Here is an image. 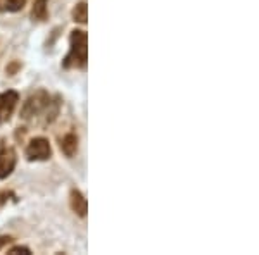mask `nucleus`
Returning a JSON list of instances; mask_svg holds the SVG:
<instances>
[{"label": "nucleus", "instance_id": "1", "mask_svg": "<svg viewBox=\"0 0 259 255\" xmlns=\"http://www.w3.org/2000/svg\"><path fill=\"white\" fill-rule=\"evenodd\" d=\"M59 114V100L52 98L45 90H38L36 93L30 95L26 102L21 109V118L28 123H38L41 119V124H50Z\"/></svg>", "mask_w": 259, "mask_h": 255}, {"label": "nucleus", "instance_id": "2", "mask_svg": "<svg viewBox=\"0 0 259 255\" xmlns=\"http://www.w3.org/2000/svg\"><path fill=\"white\" fill-rule=\"evenodd\" d=\"M89 61V35L83 30L71 31L69 36V54L62 61L66 69H83Z\"/></svg>", "mask_w": 259, "mask_h": 255}, {"label": "nucleus", "instance_id": "3", "mask_svg": "<svg viewBox=\"0 0 259 255\" xmlns=\"http://www.w3.org/2000/svg\"><path fill=\"white\" fill-rule=\"evenodd\" d=\"M52 156V148L47 138H33L26 147L28 161H47Z\"/></svg>", "mask_w": 259, "mask_h": 255}, {"label": "nucleus", "instance_id": "4", "mask_svg": "<svg viewBox=\"0 0 259 255\" xmlns=\"http://www.w3.org/2000/svg\"><path fill=\"white\" fill-rule=\"evenodd\" d=\"M18 102H19V95L14 90H7L4 93H0V126L11 119Z\"/></svg>", "mask_w": 259, "mask_h": 255}, {"label": "nucleus", "instance_id": "5", "mask_svg": "<svg viewBox=\"0 0 259 255\" xmlns=\"http://www.w3.org/2000/svg\"><path fill=\"white\" fill-rule=\"evenodd\" d=\"M16 162H18V156H16L14 148H0V179H6L7 176H11V173L16 167Z\"/></svg>", "mask_w": 259, "mask_h": 255}, {"label": "nucleus", "instance_id": "6", "mask_svg": "<svg viewBox=\"0 0 259 255\" xmlns=\"http://www.w3.org/2000/svg\"><path fill=\"white\" fill-rule=\"evenodd\" d=\"M69 203H71V209H73L74 214H78L80 217H85L87 212H89V202H87L85 195H83L80 190H76V188L71 190Z\"/></svg>", "mask_w": 259, "mask_h": 255}, {"label": "nucleus", "instance_id": "7", "mask_svg": "<svg viewBox=\"0 0 259 255\" xmlns=\"http://www.w3.org/2000/svg\"><path fill=\"white\" fill-rule=\"evenodd\" d=\"M61 150L66 157H73L78 152V136L74 133H66L61 138Z\"/></svg>", "mask_w": 259, "mask_h": 255}, {"label": "nucleus", "instance_id": "8", "mask_svg": "<svg viewBox=\"0 0 259 255\" xmlns=\"http://www.w3.org/2000/svg\"><path fill=\"white\" fill-rule=\"evenodd\" d=\"M49 0H35L31 9V18L35 21H45L49 18Z\"/></svg>", "mask_w": 259, "mask_h": 255}, {"label": "nucleus", "instance_id": "9", "mask_svg": "<svg viewBox=\"0 0 259 255\" xmlns=\"http://www.w3.org/2000/svg\"><path fill=\"white\" fill-rule=\"evenodd\" d=\"M26 6V0H0V12H18Z\"/></svg>", "mask_w": 259, "mask_h": 255}, {"label": "nucleus", "instance_id": "10", "mask_svg": "<svg viewBox=\"0 0 259 255\" xmlns=\"http://www.w3.org/2000/svg\"><path fill=\"white\" fill-rule=\"evenodd\" d=\"M73 19L80 24H85L87 19H89V6L87 2H80L76 7L73 9Z\"/></svg>", "mask_w": 259, "mask_h": 255}, {"label": "nucleus", "instance_id": "11", "mask_svg": "<svg viewBox=\"0 0 259 255\" xmlns=\"http://www.w3.org/2000/svg\"><path fill=\"white\" fill-rule=\"evenodd\" d=\"M9 253H31L28 246H14V248L9 250Z\"/></svg>", "mask_w": 259, "mask_h": 255}, {"label": "nucleus", "instance_id": "12", "mask_svg": "<svg viewBox=\"0 0 259 255\" xmlns=\"http://www.w3.org/2000/svg\"><path fill=\"white\" fill-rule=\"evenodd\" d=\"M12 240H14V238H12V236H0V250H2L6 245L12 243Z\"/></svg>", "mask_w": 259, "mask_h": 255}]
</instances>
